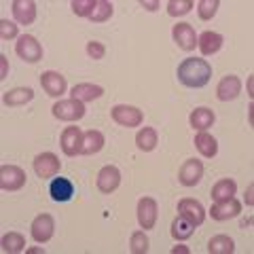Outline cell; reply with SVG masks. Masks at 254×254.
I'll return each mask as SVG.
<instances>
[{
    "label": "cell",
    "instance_id": "836d02e7",
    "mask_svg": "<svg viewBox=\"0 0 254 254\" xmlns=\"http://www.w3.org/2000/svg\"><path fill=\"white\" fill-rule=\"evenodd\" d=\"M95 0H74L72 2V11L78 15V17H89L93 11Z\"/></svg>",
    "mask_w": 254,
    "mask_h": 254
},
{
    "label": "cell",
    "instance_id": "484cf974",
    "mask_svg": "<svg viewBox=\"0 0 254 254\" xmlns=\"http://www.w3.org/2000/svg\"><path fill=\"white\" fill-rule=\"evenodd\" d=\"M233 250H235V244L231 237H227V235H214L208 244L210 254H231Z\"/></svg>",
    "mask_w": 254,
    "mask_h": 254
},
{
    "label": "cell",
    "instance_id": "5bb4252c",
    "mask_svg": "<svg viewBox=\"0 0 254 254\" xmlns=\"http://www.w3.org/2000/svg\"><path fill=\"white\" fill-rule=\"evenodd\" d=\"M81 144H83V133L78 127H66L62 133V150L68 157L81 155Z\"/></svg>",
    "mask_w": 254,
    "mask_h": 254
},
{
    "label": "cell",
    "instance_id": "ac0fdd59",
    "mask_svg": "<svg viewBox=\"0 0 254 254\" xmlns=\"http://www.w3.org/2000/svg\"><path fill=\"white\" fill-rule=\"evenodd\" d=\"M13 15H15V19H17V23L30 26V23L36 19V2H32V0H15Z\"/></svg>",
    "mask_w": 254,
    "mask_h": 254
},
{
    "label": "cell",
    "instance_id": "9c48e42d",
    "mask_svg": "<svg viewBox=\"0 0 254 254\" xmlns=\"http://www.w3.org/2000/svg\"><path fill=\"white\" fill-rule=\"evenodd\" d=\"M172 36H174V43L185 51H193L197 47V34L190 23H176L172 30Z\"/></svg>",
    "mask_w": 254,
    "mask_h": 254
},
{
    "label": "cell",
    "instance_id": "4316f807",
    "mask_svg": "<svg viewBox=\"0 0 254 254\" xmlns=\"http://www.w3.org/2000/svg\"><path fill=\"white\" fill-rule=\"evenodd\" d=\"M136 144L140 150L144 153H150L155 146H157V131L153 127H142V129L136 133Z\"/></svg>",
    "mask_w": 254,
    "mask_h": 254
},
{
    "label": "cell",
    "instance_id": "60d3db41",
    "mask_svg": "<svg viewBox=\"0 0 254 254\" xmlns=\"http://www.w3.org/2000/svg\"><path fill=\"white\" fill-rule=\"evenodd\" d=\"M28 252H30V254H43L45 250H43V248H30Z\"/></svg>",
    "mask_w": 254,
    "mask_h": 254
},
{
    "label": "cell",
    "instance_id": "d6986e66",
    "mask_svg": "<svg viewBox=\"0 0 254 254\" xmlns=\"http://www.w3.org/2000/svg\"><path fill=\"white\" fill-rule=\"evenodd\" d=\"M222 43H225V38H222L218 32H203V34L197 38V47H199V51L203 55H214V53H218L220 51V47Z\"/></svg>",
    "mask_w": 254,
    "mask_h": 254
},
{
    "label": "cell",
    "instance_id": "74e56055",
    "mask_svg": "<svg viewBox=\"0 0 254 254\" xmlns=\"http://www.w3.org/2000/svg\"><path fill=\"white\" fill-rule=\"evenodd\" d=\"M140 4L144 6L146 11H157V6H159V2H157V0H153V2H150V0H142Z\"/></svg>",
    "mask_w": 254,
    "mask_h": 254
},
{
    "label": "cell",
    "instance_id": "5b68a950",
    "mask_svg": "<svg viewBox=\"0 0 254 254\" xmlns=\"http://www.w3.org/2000/svg\"><path fill=\"white\" fill-rule=\"evenodd\" d=\"M26 172L17 165H2L0 168V187L4 190H19L26 185Z\"/></svg>",
    "mask_w": 254,
    "mask_h": 254
},
{
    "label": "cell",
    "instance_id": "d6a6232c",
    "mask_svg": "<svg viewBox=\"0 0 254 254\" xmlns=\"http://www.w3.org/2000/svg\"><path fill=\"white\" fill-rule=\"evenodd\" d=\"M193 9V2L190 0H170L168 2V13L172 17H178V15H187Z\"/></svg>",
    "mask_w": 254,
    "mask_h": 254
},
{
    "label": "cell",
    "instance_id": "7c38bea8",
    "mask_svg": "<svg viewBox=\"0 0 254 254\" xmlns=\"http://www.w3.org/2000/svg\"><path fill=\"white\" fill-rule=\"evenodd\" d=\"M138 222L144 229H153L157 222V201L153 197H142L138 201Z\"/></svg>",
    "mask_w": 254,
    "mask_h": 254
},
{
    "label": "cell",
    "instance_id": "ba28073f",
    "mask_svg": "<svg viewBox=\"0 0 254 254\" xmlns=\"http://www.w3.org/2000/svg\"><path fill=\"white\" fill-rule=\"evenodd\" d=\"M201 176H203V163L199 159H187L180 168L178 180H180V185H185V187H195V185H199Z\"/></svg>",
    "mask_w": 254,
    "mask_h": 254
},
{
    "label": "cell",
    "instance_id": "1f68e13d",
    "mask_svg": "<svg viewBox=\"0 0 254 254\" xmlns=\"http://www.w3.org/2000/svg\"><path fill=\"white\" fill-rule=\"evenodd\" d=\"M220 2L218 0H199V4H197V13H199L201 19H212L214 15H216Z\"/></svg>",
    "mask_w": 254,
    "mask_h": 254
},
{
    "label": "cell",
    "instance_id": "f35d334b",
    "mask_svg": "<svg viewBox=\"0 0 254 254\" xmlns=\"http://www.w3.org/2000/svg\"><path fill=\"white\" fill-rule=\"evenodd\" d=\"M172 252L174 254H189V248H187V246H174Z\"/></svg>",
    "mask_w": 254,
    "mask_h": 254
},
{
    "label": "cell",
    "instance_id": "4fadbf2b",
    "mask_svg": "<svg viewBox=\"0 0 254 254\" xmlns=\"http://www.w3.org/2000/svg\"><path fill=\"white\" fill-rule=\"evenodd\" d=\"M242 212V203L235 199V197H229V199H222V201H216L212 205L210 210V216L214 220H229L237 216V214Z\"/></svg>",
    "mask_w": 254,
    "mask_h": 254
},
{
    "label": "cell",
    "instance_id": "52a82bcc",
    "mask_svg": "<svg viewBox=\"0 0 254 254\" xmlns=\"http://www.w3.org/2000/svg\"><path fill=\"white\" fill-rule=\"evenodd\" d=\"M30 229H32V237H34V242H38V244L49 242L53 237V231H55L53 216H49V214H38V216L32 220Z\"/></svg>",
    "mask_w": 254,
    "mask_h": 254
},
{
    "label": "cell",
    "instance_id": "6da1fadb",
    "mask_svg": "<svg viewBox=\"0 0 254 254\" xmlns=\"http://www.w3.org/2000/svg\"><path fill=\"white\" fill-rule=\"evenodd\" d=\"M210 78H212V66L205 60L187 58L178 66V81L185 87L199 89V87H205L210 83Z\"/></svg>",
    "mask_w": 254,
    "mask_h": 254
},
{
    "label": "cell",
    "instance_id": "277c9868",
    "mask_svg": "<svg viewBox=\"0 0 254 254\" xmlns=\"http://www.w3.org/2000/svg\"><path fill=\"white\" fill-rule=\"evenodd\" d=\"M53 115L58 117L60 121H78V119L85 117V104L74 98L60 100L58 104L53 106Z\"/></svg>",
    "mask_w": 254,
    "mask_h": 254
},
{
    "label": "cell",
    "instance_id": "7a4b0ae2",
    "mask_svg": "<svg viewBox=\"0 0 254 254\" xmlns=\"http://www.w3.org/2000/svg\"><path fill=\"white\" fill-rule=\"evenodd\" d=\"M15 51H17L19 58L23 62H28V64H36L38 60H43V47H41V43H38L34 36H30V34H23V36L17 38Z\"/></svg>",
    "mask_w": 254,
    "mask_h": 254
},
{
    "label": "cell",
    "instance_id": "e575fe53",
    "mask_svg": "<svg viewBox=\"0 0 254 254\" xmlns=\"http://www.w3.org/2000/svg\"><path fill=\"white\" fill-rule=\"evenodd\" d=\"M15 36H17V26L9 19H0V38L2 41H11Z\"/></svg>",
    "mask_w": 254,
    "mask_h": 254
},
{
    "label": "cell",
    "instance_id": "30bf717a",
    "mask_svg": "<svg viewBox=\"0 0 254 254\" xmlns=\"http://www.w3.org/2000/svg\"><path fill=\"white\" fill-rule=\"evenodd\" d=\"M34 172L38 178H53L60 172V159L53 153H41L34 159Z\"/></svg>",
    "mask_w": 254,
    "mask_h": 254
},
{
    "label": "cell",
    "instance_id": "7402d4cb",
    "mask_svg": "<svg viewBox=\"0 0 254 254\" xmlns=\"http://www.w3.org/2000/svg\"><path fill=\"white\" fill-rule=\"evenodd\" d=\"M104 148V136L98 129H89L83 133V144H81V155H95Z\"/></svg>",
    "mask_w": 254,
    "mask_h": 254
},
{
    "label": "cell",
    "instance_id": "d590c367",
    "mask_svg": "<svg viewBox=\"0 0 254 254\" xmlns=\"http://www.w3.org/2000/svg\"><path fill=\"white\" fill-rule=\"evenodd\" d=\"M87 53H89V58H93V60H102L106 53V47L98 41H91V43H87Z\"/></svg>",
    "mask_w": 254,
    "mask_h": 254
},
{
    "label": "cell",
    "instance_id": "83f0119b",
    "mask_svg": "<svg viewBox=\"0 0 254 254\" xmlns=\"http://www.w3.org/2000/svg\"><path fill=\"white\" fill-rule=\"evenodd\" d=\"M193 225H190L189 220H185L182 216H176L172 220V237L174 240H178V242H182V240H189L190 235H193Z\"/></svg>",
    "mask_w": 254,
    "mask_h": 254
},
{
    "label": "cell",
    "instance_id": "2e32d148",
    "mask_svg": "<svg viewBox=\"0 0 254 254\" xmlns=\"http://www.w3.org/2000/svg\"><path fill=\"white\" fill-rule=\"evenodd\" d=\"M41 85L51 98H60L66 91V78L60 72H55V70H47V72L41 74Z\"/></svg>",
    "mask_w": 254,
    "mask_h": 254
},
{
    "label": "cell",
    "instance_id": "4dcf8cb0",
    "mask_svg": "<svg viewBox=\"0 0 254 254\" xmlns=\"http://www.w3.org/2000/svg\"><path fill=\"white\" fill-rule=\"evenodd\" d=\"M129 250L133 254H146L148 252V237L144 231H136L129 240Z\"/></svg>",
    "mask_w": 254,
    "mask_h": 254
},
{
    "label": "cell",
    "instance_id": "603a6c76",
    "mask_svg": "<svg viewBox=\"0 0 254 254\" xmlns=\"http://www.w3.org/2000/svg\"><path fill=\"white\" fill-rule=\"evenodd\" d=\"M195 146H197V150H199L205 159L216 157V153H218V142L208 131H199V133H197V136H195Z\"/></svg>",
    "mask_w": 254,
    "mask_h": 254
},
{
    "label": "cell",
    "instance_id": "8992f818",
    "mask_svg": "<svg viewBox=\"0 0 254 254\" xmlns=\"http://www.w3.org/2000/svg\"><path fill=\"white\" fill-rule=\"evenodd\" d=\"M178 216L189 220L193 227H199L205 220V210H203V205L195 199H180L178 201Z\"/></svg>",
    "mask_w": 254,
    "mask_h": 254
},
{
    "label": "cell",
    "instance_id": "ab89813d",
    "mask_svg": "<svg viewBox=\"0 0 254 254\" xmlns=\"http://www.w3.org/2000/svg\"><path fill=\"white\" fill-rule=\"evenodd\" d=\"M252 190H254V187H248V197H246V203L248 205H252Z\"/></svg>",
    "mask_w": 254,
    "mask_h": 254
},
{
    "label": "cell",
    "instance_id": "cb8c5ba5",
    "mask_svg": "<svg viewBox=\"0 0 254 254\" xmlns=\"http://www.w3.org/2000/svg\"><path fill=\"white\" fill-rule=\"evenodd\" d=\"M32 98H34V91H32L30 87H15V89L6 91L2 95V102L6 106H23V104H28Z\"/></svg>",
    "mask_w": 254,
    "mask_h": 254
},
{
    "label": "cell",
    "instance_id": "8fae6325",
    "mask_svg": "<svg viewBox=\"0 0 254 254\" xmlns=\"http://www.w3.org/2000/svg\"><path fill=\"white\" fill-rule=\"evenodd\" d=\"M95 185L102 193H113L121 185V172H119L115 165H106L98 172V178H95Z\"/></svg>",
    "mask_w": 254,
    "mask_h": 254
},
{
    "label": "cell",
    "instance_id": "9a60e30c",
    "mask_svg": "<svg viewBox=\"0 0 254 254\" xmlns=\"http://www.w3.org/2000/svg\"><path fill=\"white\" fill-rule=\"evenodd\" d=\"M242 93V81L237 78L235 74H227L222 76V81L216 87V95L220 102H229V100H235L237 95Z\"/></svg>",
    "mask_w": 254,
    "mask_h": 254
},
{
    "label": "cell",
    "instance_id": "e0dca14e",
    "mask_svg": "<svg viewBox=\"0 0 254 254\" xmlns=\"http://www.w3.org/2000/svg\"><path fill=\"white\" fill-rule=\"evenodd\" d=\"M49 195L53 201H70L74 195V185L68 178H53L49 185Z\"/></svg>",
    "mask_w": 254,
    "mask_h": 254
},
{
    "label": "cell",
    "instance_id": "f1b7e54d",
    "mask_svg": "<svg viewBox=\"0 0 254 254\" xmlns=\"http://www.w3.org/2000/svg\"><path fill=\"white\" fill-rule=\"evenodd\" d=\"M26 248V240H23L21 233H6L2 237V252L9 254H17Z\"/></svg>",
    "mask_w": 254,
    "mask_h": 254
},
{
    "label": "cell",
    "instance_id": "8d00e7d4",
    "mask_svg": "<svg viewBox=\"0 0 254 254\" xmlns=\"http://www.w3.org/2000/svg\"><path fill=\"white\" fill-rule=\"evenodd\" d=\"M6 68H9V62H6L4 55H0V81L6 78Z\"/></svg>",
    "mask_w": 254,
    "mask_h": 254
},
{
    "label": "cell",
    "instance_id": "44dd1931",
    "mask_svg": "<svg viewBox=\"0 0 254 254\" xmlns=\"http://www.w3.org/2000/svg\"><path fill=\"white\" fill-rule=\"evenodd\" d=\"M189 121H190V127H193V129L205 131L208 127L214 125V121H216V115H214V110L201 106V108H195L193 113H190V119H189Z\"/></svg>",
    "mask_w": 254,
    "mask_h": 254
},
{
    "label": "cell",
    "instance_id": "3957f363",
    "mask_svg": "<svg viewBox=\"0 0 254 254\" xmlns=\"http://www.w3.org/2000/svg\"><path fill=\"white\" fill-rule=\"evenodd\" d=\"M110 117H113V121L121 127H138L142 123V110L136 108V106H127V104H119L110 110Z\"/></svg>",
    "mask_w": 254,
    "mask_h": 254
},
{
    "label": "cell",
    "instance_id": "f546056e",
    "mask_svg": "<svg viewBox=\"0 0 254 254\" xmlns=\"http://www.w3.org/2000/svg\"><path fill=\"white\" fill-rule=\"evenodd\" d=\"M110 15H113V4L106 2V0H95L89 19L91 21H106Z\"/></svg>",
    "mask_w": 254,
    "mask_h": 254
},
{
    "label": "cell",
    "instance_id": "ffe728a7",
    "mask_svg": "<svg viewBox=\"0 0 254 254\" xmlns=\"http://www.w3.org/2000/svg\"><path fill=\"white\" fill-rule=\"evenodd\" d=\"M72 98L78 100V102H93L104 95V89L100 85H91V83H78L72 87Z\"/></svg>",
    "mask_w": 254,
    "mask_h": 254
},
{
    "label": "cell",
    "instance_id": "d4e9b609",
    "mask_svg": "<svg viewBox=\"0 0 254 254\" xmlns=\"http://www.w3.org/2000/svg\"><path fill=\"white\" fill-rule=\"evenodd\" d=\"M237 190V185L231 180V178H222L218 180L216 185L212 187V199L214 201H222V199H229V197H233Z\"/></svg>",
    "mask_w": 254,
    "mask_h": 254
}]
</instances>
